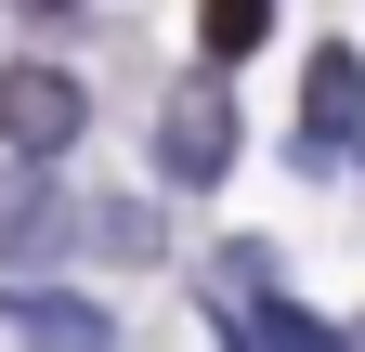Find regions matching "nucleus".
Masks as SVG:
<instances>
[{
    "label": "nucleus",
    "instance_id": "obj_1",
    "mask_svg": "<svg viewBox=\"0 0 365 352\" xmlns=\"http://www.w3.org/2000/svg\"><path fill=\"white\" fill-rule=\"evenodd\" d=\"M78 78L66 66H0V144H14V170H53L66 144H78Z\"/></svg>",
    "mask_w": 365,
    "mask_h": 352
},
{
    "label": "nucleus",
    "instance_id": "obj_2",
    "mask_svg": "<svg viewBox=\"0 0 365 352\" xmlns=\"http://www.w3.org/2000/svg\"><path fill=\"white\" fill-rule=\"evenodd\" d=\"M157 170L170 183H222V170H235V105H222V78H196V92L157 105Z\"/></svg>",
    "mask_w": 365,
    "mask_h": 352
},
{
    "label": "nucleus",
    "instance_id": "obj_3",
    "mask_svg": "<svg viewBox=\"0 0 365 352\" xmlns=\"http://www.w3.org/2000/svg\"><path fill=\"white\" fill-rule=\"evenodd\" d=\"M0 339H14V352H118V326L91 314L78 287H14V300H0Z\"/></svg>",
    "mask_w": 365,
    "mask_h": 352
},
{
    "label": "nucleus",
    "instance_id": "obj_4",
    "mask_svg": "<svg viewBox=\"0 0 365 352\" xmlns=\"http://www.w3.org/2000/svg\"><path fill=\"white\" fill-rule=\"evenodd\" d=\"M66 235H78V209L39 183V170H0V261H26V274H39Z\"/></svg>",
    "mask_w": 365,
    "mask_h": 352
},
{
    "label": "nucleus",
    "instance_id": "obj_5",
    "mask_svg": "<svg viewBox=\"0 0 365 352\" xmlns=\"http://www.w3.org/2000/svg\"><path fill=\"white\" fill-rule=\"evenodd\" d=\"M300 105H313V157H327V144H352V118H365V66L339 53V39L313 53V78H300Z\"/></svg>",
    "mask_w": 365,
    "mask_h": 352
},
{
    "label": "nucleus",
    "instance_id": "obj_6",
    "mask_svg": "<svg viewBox=\"0 0 365 352\" xmlns=\"http://www.w3.org/2000/svg\"><path fill=\"white\" fill-rule=\"evenodd\" d=\"M222 352H339V339L313 326V314H287V300H261V314H235V326H222Z\"/></svg>",
    "mask_w": 365,
    "mask_h": 352
},
{
    "label": "nucleus",
    "instance_id": "obj_7",
    "mask_svg": "<svg viewBox=\"0 0 365 352\" xmlns=\"http://www.w3.org/2000/svg\"><path fill=\"white\" fill-rule=\"evenodd\" d=\"M196 39H209L222 66H235V53H261V39H274V0H196Z\"/></svg>",
    "mask_w": 365,
    "mask_h": 352
},
{
    "label": "nucleus",
    "instance_id": "obj_8",
    "mask_svg": "<svg viewBox=\"0 0 365 352\" xmlns=\"http://www.w3.org/2000/svg\"><path fill=\"white\" fill-rule=\"evenodd\" d=\"M91 248H105V261H157V248H170V222L118 196V209H91Z\"/></svg>",
    "mask_w": 365,
    "mask_h": 352
},
{
    "label": "nucleus",
    "instance_id": "obj_9",
    "mask_svg": "<svg viewBox=\"0 0 365 352\" xmlns=\"http://www.w3.org/2000/svg\"><path fill=\"white\" fill-rule=\"evenodd\" d=\"M26 14H53V26H66V14H78V0H26Z\"/></svg>",
    "mask_w": 365,
    "mask_h": 352
},
{
    "label": "nucleus",
    "instance_id": "obj_10",
    "mask_svg": "<svg viewBox=\"0 0 365 352\" xmlns=\"http://www.w3.org/2000/svg\"><path fill=\"white\" fill-rule=\"evenodd\" d=\"M339 352H365V326H339Z\"/></svg>",
    "mask_w": 365,
    "mask_h": 352
}]
</instances>
